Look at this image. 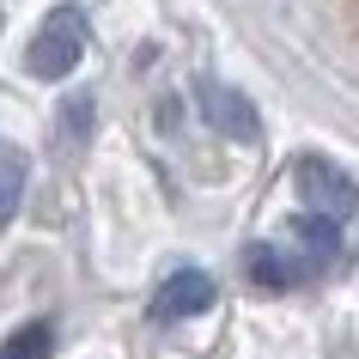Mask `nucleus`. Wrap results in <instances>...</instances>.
Instances as JSON below:
<instances>
[{
    "label": "nucleus",
    "instance_id": "obj_1",
    "mask_svg": "<svg viewBox=\"0 0 359 359\" xmlns=\"http://www.w3.org/2000/svg\"><path fill=\"white\" fill-rule=\"evenodd\" d=\"M292 183H299L304 213L329 219V226L353 244V238H359V183H353V177L335 170L329 158H299V165H292Z\"/></svg>",
    "mask_w": 359,
    "mask_h": 359
},
{
    "label": "nucleus",
    "instance_id": "obj_2",
    "mask_svg": "<svg viewBox=\"0 0 359 359\" xmlns=\"http://www.w3.org/2000/svg\"><path fill=\"white\" fill-rule=\"evenodd\" d=\"M86 37H92L86 13H79V6H55V13L37 25L31 49H25L31 79H67V74L79 67V55H86Z\"/></svg>",
    "mask_w": 359,
    "mask_h": 359
},
{
    "label": "nucleus",
    "instance_id": "obj_3",
    "mask_svg": "<svg viewBox=\"0 0 359 359\" xmlns=\"http://www.w3.org/2000/svg\"><path fill=\"white\" fill-rule=\"evenodd\" d=\"M195 104H201V116H208L213 134H226V140H262V116H256V104H250L238 86H219V79H201L195 86Z\"/></svg>",
    "mask_w": 359,
    "mask_h": 359
},
{
    "label": "nucleus",
    "instance_id": "obj_4",
    "mask_svg": "<svg viewBox=\"0 0 359 359\" xmlns=\"http://www.w3.org/2000/svg\"><path fill=\"white\" fill-rule=\"evenodd\" d=\"M213 299H219L213 274H201V268H177V274H165V286L152 292V323H183V317H201V311H208Z\"/></svg>",
    "mask_w": 359,
    "mask_h": 359
},
{
    "label": "nucleus",
    "instance_id": "obj_5",
    "mask_svg": "<svg viewBox=\"0 0 359 359\" xmlns=\"http://www.w3.org/2000/svg\"><path fill=\"white\" fill-rule=\"evenodd\" d=\"M244 274L262 286V292H286V286L311 280V268H304L292 250H280V244H250L244 250Z\"/></svg>",
    "mask_w": 359,
    "mask_h": 359
},
{
    "label": "nucleus",
    "instance_id": "obj_6",
    "mask_svg": "<svg viewBox=\"0 0 359 359\" xmlns=\"http://www.w3.org/2000/svg\"><path fill=\"white\" fill-rule=\"evenodd\" d=\"M25 183H31V165H25V152L13 140H0V231L13 226V213L25 201Z\"/></svg>",
    "mask_w": 359,
    "mask_h": 359
},
{
    "label": "nucleus",
    "instance_id": "obj_7",
    "mask_svg": "<svg viewBox=\"0 0 359 359\" xmlns=\"http://www.w3.org/2000/svg\"><path fill=\"white\" fill-rule=\"evenodd\" d=\"M92 122H97V104H92V92H67L61 97V147H86L92 140Z\"/></svg>",
    "mask_w": 359,
    "mask_h": 359
},
{
    "label": "nucleus",
    "instance_id": "obj_8",
    "mask_svg": "<svg viewBox=\"0 0 359 359\" xmlns=\"http://www.w3.org/2000/svg\"><path fill=\"white\" fill-rule=\"evenodd\" d=\"M49 353H55V329L49 323H19L0 341V359H49Z\"/></svg>",
    "mask_w": 359,
    "mask_h": 359
}]
</instances>
